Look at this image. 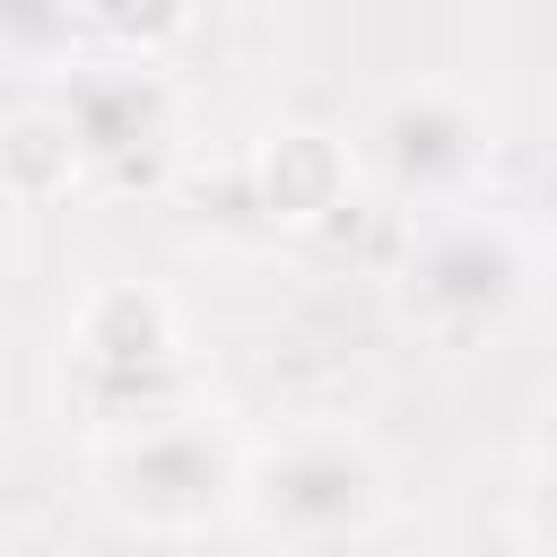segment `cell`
Here are the masks:
<instances>
[{
  "instance_id": "52a82bcc",
  "label": "cell",
  "mask_w": 557,
  "mask_h": 557,
  "mask_svg": "<svg viewBox=\"0 0 557 557\" xmlns=\"http://www.w3.org/2000/svg\"><path fill=\"white\" fill-rule=\"evenodd\" d=\"M252 183H261V209L278 226H322L348 191H357V148L339 131H313V122H287L261 139L252 157Z\"/></svg>"
},
{
  "instance_id": "7a4b0ae2",
  "label": "cell",
  "mask_w": 557,
  "mask_h": 557,
  "mask_svg": "<svg viewBox=\"0 0 557 557\" xmlns=\"http://www.w3.org/2000/svg\"><path fill=\"white\" fill-rule=\"evenodd\" d=\"M61 348H70V409L87 418L96 444L200 400L191 392V331H183L174 296L148 287V278L87 287V305L61 331Z\"/></svg>"
},
{
  "instance_id": "3957f363",
  "label": "cell",
  "mask_w": 557,
  "mask_h": 557,
  "mask_svg": "<svg viewBox=\"0 0 557 557\" xmlns=\"http://www.w3.org/2000/svg\"><path fill=\"white\" fill-rule=\"evenodd\" d=\"M235 487H244V444L218 426L209 400L96 444V496L113 505V522L157 540L209 531L218 513H235Z\"/></svg>"
},
{
  "instance_id": "ba28073f",
  "label": "cell",
  "mask_w": 557,
  "mask_h": 557,
  "mask_svg": "<svg viewBox=\"0 0 557 557\" xmlns=\"http://www.w3.org/2000/svg\"><path fill=\"white\" fill-rule=\"evenodd\" d=\"M96 44L87 0H0V70L9 78H70Z\"/></svg>"
},
{
  "instance_id": "6da1fadb",
  "label": "cell",
  "mask_w": 557,
  "mask_h": 557,
  "mask_svg": "<svg viewBox=\"0 0 557 557\" xmlns=\"http://www.w3.org/2000/svg\"><path fill=\"white\" fill-rule=\"evenodd\" d=\"M383 513H392V470H383V453H374L357 426H339V418L287 426L278 444L244 453L235 522H244L261 548L331 557V548H357Z\"/></svg>"
},
{
  "instance_id": "30bf717a",
  "label": "cell",
  "mask_w": 557,
  "mask_h": 557,
  "mask_svg": "<svg viewBox=\"0 0 557 557\" xmlns=\"http://www.w3.org/2000/svg\"><path fill=\"white\" fill-rule=\"evenodd\" d=\"M96 9V44L122 61H165L191 35V0H87Z\"/></svg>"
},
{
  "instance_id": "8992f818",
  "label": "cell",
  "mask_w": 557,
  "mask_h": 557,
  "mask_svg": "<svg viewBox=\"0 0 557 557\" xmlns=\"http://www.w3.org/2000/svg\"><path fill=\"white\" fill-rule=\"evenodd\" d=\"M348 148H357V183L418 200V209H470V191L496 157V122L461 87H400L374 104V122Z\"/></svg>"
},
{
  "instance_id": "5b68a950",
  "label": "cell",
  "mask_w": 557,
  "mask_h": 557,
  "mask_svg": "<svg viewBox=\"0 0 557 557\" xmlns=\"http://www.w3.org/2000/svg\"><path fill=\"white\" fill-rule=\"evenodd\" d=\"M522 296H531V244H522V226L496 218V209H453V218H435V226L418 235V252L400 261V313H409L426 339H444V348L505 331V322L522 313Z\"/></svg>"
},
{
  "instance_id": "7c38bea8",
  "label": "cell",
  "mask_w": 557,
  "mask_h": 557,
  "mask_svg": "<svg viewBox=\"0 0 557 557\" xmlns=\"http://www.w3.org/2000/svg\"><path fill=\"white\" fill-rule=\"evenodd\" d=\"M26 218H35V209H26V200H9V191H0V278H9V270H17V261H26Z\"/></svg>"
},
{
  "instance_id": "277c9868",
  "label": "cell",
  "mask_w": 557,
  "mask_h": 557,
  "mask_svg": "<svg viewBox=\"0 0 557 557\" xmlns=\"http://www.w3.org/2000/svg\"><path fill=\"white\" fill-rule=\"evenodd\" d=\"M70 131L78 183H113V191H148L165 183L174 148H183V96L165 78V61H122V52H87L70 78H52L44 96Z\"/></svg>"
},
{
  "instance_id": "8fae6325",
  "label": "cell",
  "mask_w": 557,
  "mask_h": 557,
  "mask_svg": "<svg viewBox=\"0 0 557 557\" xmlns=\"http://www.w3.org/2000/svg\"><path fill=\"white\" fill-rule=\"evenodd\" d=\"M513 531L531 557H557V444L522 470V496H513Z\"/></svg>"
},
{
  "instance_id": "9c48e42d",
  "label": "cell",
  "mask_w": 557,
  "mask_h": 557,
  "mask_svg": "<svg viewBox=\"0 0 557 557\" xmlns=\"http://www.w3.org/2000/svg\"><path fill=\"white\" fill-rule=\"evenodd\" d=\"M70 183H78V157H70L61 113H52V104L9 113V122H0V191L35 209V200H52V191H70Z\"/></svg>"
}]
</instances>
